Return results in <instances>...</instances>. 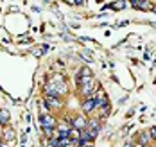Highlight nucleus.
I'll return each mask as SVG.
<instances>
[{
    "label": "nucleus",
    "instance_id": "f257e3e1",
    "mask_svg": "<svg viewBox=\"0 0 156 147\" xmlns=\"http://www.w3.org/2000/svg\"><path fill=\"white\" fill-rule=\"evenodd\" d=\"M40 126L41 128H56L58 126V122H56V118L52 117V115H41L40 117Z\"/></svg>",
    "mask_w": 156,
    "mask_h": 147
},
{
    "label": "nucleus",
    "instance_id": "f03ea898",
    "mask_svg": "<svg viewBox=\"0 0 156 147\" xmlns=\"http://www.w3.org/2000/svg\"><path fill=\"white\" fill-rule=\"evenodd\" d=\"M70 122H72V128H76V129H84L86 124H88V120H86L83 115H76Z\"/></svg>",
    "mask_w": 156,
    "mask_h": 147
},
{
    "label": "nucleus",
    "instance_id": "7ed1b4c3",
    "mask_svg": "<svg viewBox=\"0 0 156 147\" xmlns=\"http://www.w3.org/2000/svg\"><path fill=\"white\" fill-rule=\"evenodd\" d=\"M45 102H47L45 106H47L48 110H54V108H59V106H61L58 95H45Z\"/></svg>",
    "mask_w": 156,
    "mask_h": 147
},
{
    "label": "nucleus",
    "instance_id": "20e7f679",
    "mask_svg": "<svg viewBox=\"0 0 156 147\" xmlns=\"http://www.w3.org/2000/svg\"><path fill=\"white\" fill-rule=\"evenodd\" d=\"M151 135L147 133V131H144V133H140L138 135V147H149L151 145Z\"/></svg>",
    "mask_w": 156,
    "mask_h": 147
},
{
    "label": "nucleus",
    "instance_id": "39448f33",
    "mask_svg": "<svg viewBox=\"0 0 156 147\" xmlns=\"http://www.w3.org/2000/svg\"><path fill=\"white\" fill-rule=\"evenodd\" d=\"M95 108H97V106H95V99L94 97H86V100L83 102V111H84V113H92Z\"/></svg>",
    "mask_w": 156,
    "mask_h": 147
},
{
    "label": "nucleus",
    "instance_id": "423d86ee",
    "mask_svg": "<svg viewBox=\"0 0 156 147\" xmlns=\"http://www.w3.org/2000/svg\"><path fill=\"white\" fill-rule=\"evenodd\" d=\"M133 5L136 7V9H142V11H153L154 7H153V4L149 2V0H138V2H133Z\"/></svg>",
    "mask_w": 156,
    "mask_h": 147
},
{
    "label": "nucleus",
    "instance_id": "0eeeda50",
    "mask_svg": "<svg viewBox=\"0 0 156 147\" xmlns=\"http://www.w3.org/2000/svg\"><path fill=\"white\" fill-rule=\"evenodd\" d=\"M92 75V72H90V68H81V72H79L77 77H90Z\"/></svg>",
    "mask_w": 156,
    "mask_h": 147
},
{
    "label": "nucleus",
    "instance_id": "6e6552de",
    "mask_svg": "<svg viewBox=\"0 0 156 147\" xmlns=\"http://www.w3.org/2000/svg\"><path fill=\"white\" fill-rule=\"evenodd\" d=\"M7 120H9V113H7V111H4V110H2V111H0V122H4V124H5V122H7Z\"/></svg>",
    "mask_w": 156,
    "mask_h": 147
},
{
    "label": "nucleus",
    "instance_id": "1a4fd4ad",
    "mask_svg": "<svg viewBox=\"0 0 156 147\" xmlns=\"http://www.w3.org/2000/svg\"><path fill=\"white\" fill-rule=\"evenodd\" d=\"M99 113L102 115V117H106V115L109 113V104H106V106H102V108H99Z\"/></svg>",
    "mask_w": 156,
    "mask_h": 147
},
{
    "label": "nucleus",
    "instance_id": "9d476101",
    "mask_svg": "<svg viewBox=\"0 0 156 147\" xmlns=\"http://www.w3.org/2000/svg\"><path fill=\"white\" fill-rule=\"evenodd\" d=\"M111 7H113V9H124L126 7V0H119V2H117L115 5H111Z\"/></svg>",
    "mask_w": 156,
    "mask_h": 147
},
{
    "label": "nucleus",
    "instance_id": "9b49d317",
    "mask_svg": "<svg viewBox=\"0 0 156 147\" xmlns=\"http://www.w3.org/2000/svg\"><path fill=\"white\" fill-rule=\"evenodd\" d=\"M81 147H94V145H92L90 140H88V142H83V140H81Z\"/></svg>",
    "mask_w": 156,
    "mask_h": 147
},
{
    "label": "nucleus",
    "instance_id": "f8f14e48",
    "mask_svg": "<svg viewBox=\"0 0 156 147\" xmlns=\"http://www.w3.org/2000/svg\"><path fill=\"white\" fill-rule=\"evenodd\" d=\"M149 135H151V138H156V128H151Z\"/></svg>",
    "mask_w": 156,
    "mask_h": 147
},
{
    "label": "nucleus",
    "instance_id": "ddd939ff",
    "mask_svg": "<svg viewBox=\"0 0 156 147\" xmlns=\"http://www.w3.org/2000/svg\"><path fill=\"white\" fill-rule=\"evenodd\" d=\"M84 2H86V0H76V4H77V5H83Z\"/></svg>",
    "mask_w": 156,
    "mask_h": 147
},
{
    "label": "nucleus",
    "instance_id": "4468645a",
    "mask_svg": "<svg viewBox=\"0 0 156 147\" xmlns=\"http://www.w3.org/2000/svg\"><path fill=\"white\" fill-rule=\"evenodd\" d=\"M66 4H76V0H65Z\"/></svg>",
    "mask_w": 156,
    "mask_h": 147
},
{
    "label": "nucleus",
    "instance_id": "2eb2a0df",
    "mask_svg": "<svg viewBox=\"0 0 156 147\" xmlns=\"http://www.w3.org/2000/svg\"><path fill=\"white\" fill-rule=\"evenodd\" d=\"M153 11H154V15H156V7H154V9H153Z\"/></svg>",
    "mask_w": 156,
    "mask_h": 147
}]
</instances>
